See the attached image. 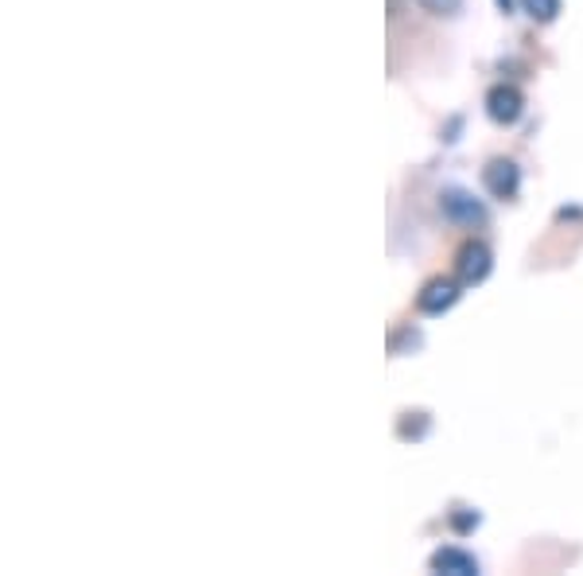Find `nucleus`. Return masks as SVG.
Wrapping results in <instances>:
<instances>
[{"instance_id":"nucleus-3","label":"nucleus","mask_w":583,"mask_h":576,"mask_svg":"<svg viewBox=\"0 0 583 576\" xmlns=\"http://www.w3.org/2000/svg\"><path fill=\"white\" fill-rule=\"evenodd\" d=\"M525 110V98L517 87H506V82H498V87H490L487 94V113L494 125H514L517 117H522Z\"/></svg>"},{"instance_id":"nucleus-6","label":"nucleus","mask_w":583,"mask_h":576,"mask_svg":"<svg viewBox=\"0 0 583 576\" xmlns=\"http://www.w3.org/2000/svg\"><path fill=\"white\" fill-rule=\"evenodd\" d=\"M432 573H447V576H479V561H475L471 553L451 550V545H444V550L432 553Z\"/></svg>"},{"instance_id":"nucleus-8","label":"nucleus","mask_w":583,"mask_h":576,"mask_svg":"<svg viewBox=\"0 0 583 576\" xmlns=\"http://www.w3.org/2000/svg\"><path fill=\"white\" fill-rule=\"evenodd\" d=\"M416 4H421V9H428L432 16H451V12H459V4H464V0H416Z\"/></svg>"},{"instance_id":"nucleus-5","label":"nucleus","mask_w":583,"mask_h":576,"mask_svg":"<svg viewBox=\"0 0 583 576\" xmlns=\"http://www.w3.org/2000/svg\"><path fill=\"white\" fill-rule=\"evenodd\" d=\"M439 211H444L451 223H464V226H475L487 218L482 203H475V195H467V191H444V195H439Z\"/></svg>"},{"instance_id":"nucleus-2","label":"nucleus","mask_w":583,"mask_h":576,"mask_svg":"<svg viewBox=\"0 0 583 576\" xmlns=\"http://www.w3.org/2000/svg\"><path fill=\"white\" fill-rule=\"evenodd\" d=\"M459 289H464L459 276H432L421 289V296H416V308H421L424 316H444V312L459 301Z\"/></svg>"},{"instance_id":"nucleus-1","label":"nucleus","mask_w":583,"mask_h":576,"mask_svg":"<svg viewBox=\"0 0 583 576\" xmlns=\"http://www.w3.org/2000/svg\"><path fill=\"white\" fill-rule=\"evenodd\" d=\"M490 246L487 241H479V238H467L459 250H455V276L464 284H479V281H487L490 276Z\"/></svg>"},{"instance_id":"nucleus-9","label":"nucleus","mask_w":583,"mask_h":576,"mask_svg":"<svg viewBox=\"0 0 583 576\" xmlns=\"http://www.w3.org/2000/svg\"><path fill=\"white\" fill-rule=\"evenodd\" d=\"M494 4H498V12H510V9H514V0H494Z\"/></svg>"},{"instance_id":"nucleus-4","label":"nucleus","mask_w":583,"mask_h":576,"mask_svg":"<svg viewBox=\"0 0 583 576\" xmlns=\"http://www.w3.org/2000/svg\"><path fill=\"white\" fill-rule=\"evenodd\" d=\"M482 183L494 199H514L517 188H522V172H517L514 160H490L482 168Z\"/></svg>"},{"instance_id":"nucleus-7","label":"nucleus","mask_w":583,"mask_h":576,"mask_svg":"<svg viewBox=\"0 0 583 576\" xmlns=\"http://www.w3.org/2000/svg\"><path fill=\"white\" fill-rule=\"evenodd\" d=\"M522 9L529 12L533 20H540V24H549V20H557L560 0H522Z\"/></svg>"}]
</instances>
